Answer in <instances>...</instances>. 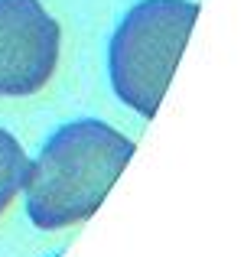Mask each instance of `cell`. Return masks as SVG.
<instances>
[{"instance_id": "cell-1", "label": "cell", "mask_w": 244, "mask_h": 257, "mask_svg": "<svg viewBox=\"0 0 244 257\" xmlns=\"http://www.w3.org/2000/svg\"><path fill=\"white\" fill-rule=\"evenodd\" d=\"M134 144L98 117L59 127L33 166H26V212L43 231L78 225L101 208L104 195L131 163Z\"/></svg>"}, {"instance_id": "cell-3", "label": "cell", "mask_w": 244, "mask_h": 257, "mask_svg": "<svg viewBox=\"0 0 244 257\" xmlns=\"http://www.w3.org/2000/svg\"><path fill=\"white\" fill-rule=\"evenodd\" d=\"M62 30L39 0H0V98H26L49 85Z\"/></svg>"}, {"instance_id": "cell-2", "label": "cell", "mask_w": 244, "mask_h": 257, "mask_svg": "<svg viewBox=\"0 0 244 257\" xmlns=\"http://www.w3.org/2000/svg\"><path fill=\"white\" fill-rule=\"evenodd\" d=\"M199 17L195 0H140L107 46L111 88L140 117H157Z\"/></svg>"}, {"instance_id": "cell-4", "label": "cell", "mask_w": 244, "mask_h": 257, "mask_svg": "<svg viewBox=\"0 0 244 257\" xmlns=\"http://www.w3.org/2000/svg\"><path fill=\"white\" fill-rule=\"evenodd\" d=\"M26 166L30 163H26V153L20 147V140L0 127V215L10 208V202L23 189Z\"/></svg>"}]
</instances>
